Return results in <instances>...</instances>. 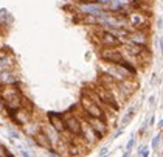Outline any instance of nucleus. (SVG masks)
<instances>
[{"mask_svg": "<svg viewBox=\"0 0 163 157\" xmlns=\"http://www.w3.org/2000/svg\"><path fill=\"white\" fill-rule=\"evenodd\" d=\"M112 2H116V3H121V5H124V3H127V0H112Z\"/></svg>", "mask_w": 163, "mask_h": 157, "instance_id": "nucleus-24", "label": "nucleus"}, {"mask_svg": "<svg viewBox=\"0 0 163 157\" xmlns=\"http://www.w3.org/2000/svg\"><path fill=\"white\" fill-rule=\"evenodd\" d=\"M149 106H151V108H154V106H155V96H154V95H152V96H149Z\"/></svg>", "mask_w": 163, "mask_h": 157, "instance_id": "nucleus-21", "label": "nucleus"}, {"mask_svg": "<svg viewBox=\"0 0 163 157\" xmlns=\"http://www.w3.org/2000/svg\"><path fill=\"white\" fill-rule=\"evenodd\" d=\"M100 58L107 64H118L123 59V53L120 47H101Z\"/></svg>", "mask_w": 163, "mask_h": 157, "instance_id": "nucleus-2", "label": "nucleus"}, {"mask_svg": "<svg viewBox=\"0 0 163 157\" xmlns=\"http://www.w3.org/2000/svg\"><path fill=\"white\" fill-rule=\"evenodd\" d=\"M89 146H92V145H95L97 142H100V139L97 137V134H95V131H93L92 128H90V124L82 118L81 120V135H79Z\"/></svg>", "mask_w": 163, "mask_h": 157, "instance_id": "nucleus-6", "label": "nucleus"}, {"mask_svg": "<svg viewBox=\"0 0 163 157\" xmlns=\"http://www.w3.org/2000/svg\"><path fill=\"white\" fill-rule=\"evenodd\" d=\"M95 0H78L76 3H93Z\"/></svg>", "mask_w": 163, "mask_h": 157, "instance_id": "nucleus-23", "label": "nucleus"}, {"mask_svg": "<svg viewBox=\"0 0 163 157\" xmlns=\"http://www.w3.org/2000/svg\"><path fill=\"white\" fill-rule=\"evenodd\" d=\"M127 41L138 44V45H146L148 44V33H146V30H132L127 34Z\"/></svg>", "mask_w": 163, "mask_h": 157, "instance_id": "nucleus-8", "label": "nucleus"}, {"mask_svg": "<svg viewBox=\"0 0 163 157\" xmlns=\"http://www.w3.org/2000/svg\"><path fill=\"white\" fill-rule=\"evenodd\" d=\"M158 47H160V53L163 55V37H160V41H158Z\"/></svg>", "mask_w": 163, "mask_h": 157, "instance_id": "nucleus-22", "label": "nucleus"}, {"mask_svg": "<svg viewBox=\"0 0 163 157\" xmlns=\"http://www.w3.org/2000/svg\"><path fill=\"white\" fill-rule=\"evenodd\" d=\"M84 120L90 124V128L95 131V134L100 140H103V137L107 134V131H109V126L106 123L104 118H98V117H90V115H84Z\"/></svg>", "mask_w": 163, "mask_h": 157, "instance_id": "nucleus-3", "label": "nucleus"}, {"mask_svg": "<svg viewBox=\"0 0 163 157\" xmlns=\"http://www.w3.org/2000/svg\"><path fill=\"white\" fill-rule=\"evenodd\" d=\"M118 64H120V65H121V67H123L124 70H127V72H129L131 75H135V73H137V67H135V65H132V62L126 61L124 58H123V59H121V61H120Z\"/></svg>", "mask_w": 163, "mask_h": 157, "instance_id": "nucleus-15", "label": "nucleus"}, {"mask_svg": "<svg viewBox=\"0 0 163 157\" xmlns=\"http://www.w3.org/2000/svg\"><path fill=\"white\" fill-rule=\"evenodd\" d=\"M93 37L98 39V44H100L101 47H120V45H121L120 41L116 39L112 33H109L106 28L97 30V33H95V36H93Z\"/></svg>", "mask_w": 163, "mask_h": 157, "instance_id": "nucleus-5", "label": "nucleus"}, {"mask_svg": "<svg viewBox=\"0 0 163 157\" xmlns=\"http://www.w3.org/2000/svg\"><path fill=\"white\" fill-rule=\"evenodd\" d=\"M157 25H158V28H163V19H158Z\"/></svg>", "mask_w": 163, "mask_h": 157, "instance_id": "nucleus-26", "label": "nucleus"}, {"mask_svg": "<svg viewBox=\"0 0 163 157\" xmlns=\"http://www.w3.org/2000/svg\"><path fill=\"white\" fill-rule=\"evenodd\" d=\"M109 154V148H101L100 149V155H107Z\"/></svg>", "mask_w": 163, "mask_h": 157, "instance_id": "nucleus-20", "label": "nucleus"}, {"mask_svg": "<svg viewBox=\"0 0 163 157\" xmlns=\"http://www.w3.org/2000/svg\"><path fill=\"white\" fill-rule=\"evenodd\" d=\"M17 83H19V73L14 72V69L0 72V84H17Z\"/></svg>", "mask_w": 163, "mask_h": 157, "instance_id": "nucleus-9", "label": "nucleus"}, {"mask_svg": "<svg viewBox=\"0 0 163 157\" xmlns=\"http://www.w3.org/2000/svg\"><path fill=\"white\" fill-rule=\"evenodd\" d=\"M64 118V123H65V131L72 135H81V118L75 114H70V112H65L62 115Z\"/></svg>", "mask_w": 163, "mask_h": 157, "instance_id": "nucleus-4", "label": "nucleus"}, {"mask_svg": "<svg viewBox=\"0 0 163 157\" xmlns=\"http://www.w3.org/2000/svg\"><path fill=\"white\" fill-rule=\"evenodd\" d=\"M154 121H155V117L152 115V117H151V120H149V124H154Z\"/></svg>", "mask_w": 163, "mask_h": 157, "instance_id": "nucleus-28", "label": "nucleus"}, {"mask_svg": "<svg viewBox=\"0 0 163 157\" xmlns=\"http://www.w3.org/2000/svg\"><path fill=\"white\" fill-rule=\"evenodd\" d=\"M160 143H161V135H160V134H157V135H155V137L152 139V143H151L152 149H158Z\"/></svg>", "mask_w": 163, "mask_h": 157, "instance_id": "nucleus-17", "label": "nucleus"}, {"mask_svg": "<svg viewBox=\"0 0 163 157\" xmlns=\"http://www.w3.org/2000/svg\"><path fill=\"white\" fill-rule=\"evenodd\" d=\"M158 128H163V118H161V120L158 121Z\"/></svg>", "mask_w": 163, "mask_h": 157, "instance_id": "nucleus-29", "label": "nucleus"}, {"mask_svg": "<svg viewBox=\"0 0 163 157\" xmlns=\"http://www.w3.org/2000/svg\"><path fill=\"white\" fill-rule=\"evenodd\" d=\"M8 134H9V137H11V139H16V140H19V139H20L19 131H16L13 126H8Z\"/></svg>", "mask_w": 163, "mask_h": 157, "instance_id": "nucleus-16", "label": "nucleus"}, {"mask_svg": "<svg viewBox=\"0 0 163 157\" xmlns=\"http://www.w3.org/2000/svg\"><path fill=\"white\" fill-rule=\"evenodd\" d=\"M33 139H34V143H36L39 148H44V149H47V151L51 149V148H55V146H53V143H51V140L48 139V135H47L42 129L39 131V132H37Z\"/></svg>", "mask_w": 163, "mask_h": 157, "instance_id": "nucleus-10", "label": "nucleus"}, {"mask_svg": "<svg viewBox=\"0 0 163 157\" xmlns=\"http://www.w3.org/2000/svg\"><path fill=\"white\" fill-rule=\"evenodd\" d=\"M135 146V139H134V135L129 139V142H127V145H126V149L127 151H132V148Z\"/></svg>", "mask_w": 163, "mask_h": 157, "instance_id": "nucleus-19", "label": "nucleus"}, {"mask_svg": "<svg viewBox=\"0 0 163 157\" xmlns=\"http://www.w3.org/2000/svg\"><path fill=\"white\" fill-rule=\"evenodd\" d=\"M48 123L51 124V128L56 131V132H59V134L67 132V131H65V123H64L62 115L55 114V112H50V114H48Z\"/></svg>", "mask_w": 163, "mask_h": 157, "instance_id": "nucleus-7", "label": "nucleus"}, {"mask_svg": "<svg viewBox=\"0 0 163 157\" xmlns=\"http://www.w3.org/2000/svg\"><path fill=\"white\" fill-rule=\"evenodd\" d=\"M14 65H16V59L11 53H5L0 58V72L8 70V69H14Z\"/></svg>", "mask_w": 163, "mask_h": 157, "instance_id": "nucleus-12", "label": "nucleus"}, {"mask_svg": "<svg viewBox=\"0 0 163 157\" xmlns=\"http://www.w3.org/2000/svg\"><path fill=\"white\" fill-rule=\"evenodd\" d=\"M81 23L89 25V27H98V19L95 16H92V14H85V16H82Z\"/></svg>", "mask_w": 163, "mask_h": 157, "instance_id": "nucleus-13", "label": "nucleus"}, {"mask_svg": "<svg viewBox=\"0 0 163 157\" xmlns=\"http://www.w3.org/2000/svg\"><path fill=\"white\" fill-rule=\"evenodd\" d=\"M20 128H22L23 132H25L27 137H34V135L39 132V131L42 129L40 123H36V121H31V120H28L27 123H23Z\"/></svg>", "mask_w": 163, "mask_h": 157, "instance_id": "nucleus-11", "label": "nucleus"}, {"mask_svg": "<svg viewBox=\"0 0 163 157\" xmlns=\"http://www.w3.org/2000/svg\"><path fill=\"white\" fill-rule=\"evenodd\" d=\"M79 106L82 108V111H84L87 115H90V117H98V118H104V120H106V114H104V111L101 109V106H100V104H97L92 98H89L85 93H82V96H81Z\"/></svg>", "mask_w": 163, "mask_h": 157, "instance_id": "nucleus-1", "label": "nucleus"}, {"mask_svg": "<svg viewBox=\"0 0 163 157\" xmlns=\"http://www.w3.org/2000/svg\"><path fill=\"white\" fill-rule=\"evenodd\" d=\"M134 115H135V108L132 106V108H129V109H127V112L124 114V117H123V120H121V126H123V128H124V126H127V124L132 121Z\"/></svg>", "mask_w": 163, "mask_h": 157, "instance_id": "nucleus-14", "label": "nucleus"}, {"mask_svg": "<svg viewBox=\"0 0 163 157\" xmlns=\"http://www.w3.org/2000/svg\"><path fill=\"white\" fill-rule=\"evenodd\" d=\"M129 155H131V151L126 149V152H123V157H129Z\"/></svg>", "mask_w": 163, "mask_h": 157, "instance_id": "nucleus-27", "label": "nucleus"}, {"mask_svg": "<svg viewBox=\"0 0 163 157\" xmlns=\"http://www.w3.org/2000/svg\"><path fill=\"white\" fill-rule=\"evenodd\" d=\"M20 155H25V157H28V155H30V152H28V151H25V149H22Z\"/></svg>", "mask_w": 163, "mask_h": 157, "instance_id": "nucleus-25", "label": "nucleus"}, {"mask_svg": "<svg viewBox=\"0 0 163 157\" xmlns=\"http://www.w3.org/2000/svg\"><path fill=\"white\" fill-rule=\"evenodd\" d=\"M151 152H149V148L148 146H143V148H140V151H138V155H142V157H148Z\"/></svg>", "mask_w": 163, "mask_h": 157, "instance_id": "nucleus-18", "label": "nucleus"}]
</instances>
